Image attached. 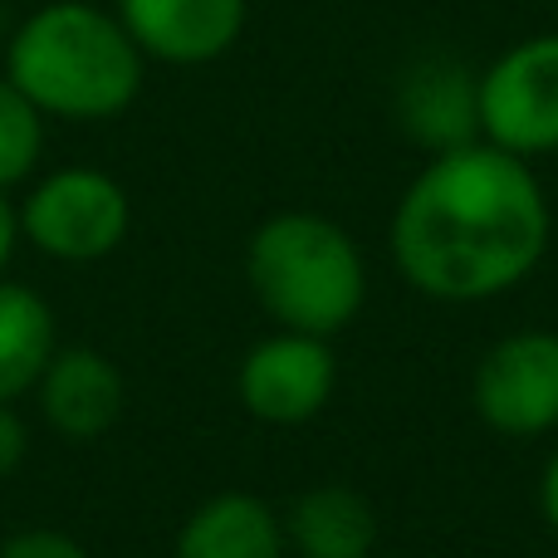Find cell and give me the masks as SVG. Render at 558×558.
Here are the masks:
<instances>
[{
  "instance_id": "1",
  "label": "cell",
  "mask_w": 558,
  "mask_h": 558,
  "mask_svg": "<svg viewBox=\"0 0 558 558\" xmlns=\"http://www.w3.org/2000/svg\"><path fill=\"white\" fill-rule=\"evenodd\" d=\"M392 265L416 294L485 304L539 270L549 196L524 157L490 143L426 157L387 221Z\"/></svg>"
},
{
  "instance_id": "2",
  "label": "cell",
  "mask_w": 558,
  "mask_h": 558,
  "mask_svg": "<svg viewBox=\"0 0 558 558\" xmlns=\"http://www.w3.org/2000/svg\"><path fill=\"white\" fill-rule=\"evenodd\" d=\"M5 78L45 118L108 123L137 104L147 54L113 10L94 0H49L10 29Z\"/></svg>"
},
{
  "instance_id": "3",
  "label": "cell",
  "mask_w": 558,
  "mask_h": 558,
  "mask_svg": "<svg viewBox=\"0 0 558 558\" xmlns=\"http://www.w3.org/2000/svg\"><path fill=\"white\" fill-rule=\"evenodd\" d=\"M245 279L275 328L333 338L367 304V260L338 221L275 211L245 241Z\"/></svg>"
},
{
  "instance_id": "4",
  "label": "cell",
  "mask_w": 558,
  "mask_h": 558,
  "mask_svg": "<svg viewBox=\"0 0 558 558\" xmlns=\"http://www.w3.org/2000/svg\"><path fill=\"white\" fill-rule=\"evenodd\" d=\"M20 241H29L45 260L94 265L108 260L133 231V202L123 182L104 167H59L29 182L15 206Z\"/></svg>"
},
{
  "instance_id": "5",
  "label": "cell",
  "mask_w": 558,
  "mask_h": 558,
  "mask_svg": "<svg viewBox=\"0 0 558 558\" xmlns=\"http://www.w3.org/2000/svg\"><path fill=\"white\" fill-rule=\"evenodd\" d=\"M481 143L524 162L558 153V29L520 39L481 69Z\"/></svg>"
},
{
  "instance_id": "6",
  "label": "cell",
  "mask_w": 558,
  "mask_h": 558,
  "mask_svg": "<svg viewBox=\"0 0 558 558\" xmlns=\"http://www.w3.org/2000/svg\"><path fill=\"white\" fill-rule=\"evenodd\" d=\"M471 407L495 436H510V441L558 432L554 328H514L495 338L471 373Z\"/></svg>"
},
{
  "instance_id": "7",
  "label": "cell",
  "mask_w": 558,
  "mask_h": 558,
  "mask_svg": "<svg viewBox=\"0 0 558 558\" xmlns=\"http://www.w3.org/2000/svg\"><path fill=\"white\" fill-rule=\"evenodd\" d=\"M338 357L333 338L275 328L235 367V397L265 426H304L333 402Z\"/></svg>"
},
{
  "instance_id": "8",
  "label": "cell",
  "mask_w": 558,
  "mask_h": 558,
  "mask_svg": "<svg viewBox=\"0 0 558 558\" xmlns=\"http://www.w3.org/2000/svg\"><path fill=\"white\" fill-rule=\"evenodd\" d=\"M397 128L426 157L481 143V69L456 54H426L402 69L392 94Z\"/></svg>"
},
{
  "instance_id": "9",
  "label": "cell",
  "mask_w": 558,
  "mask_h": 558,
  "mask_svg": "<svg viewBox=\"0 0 558 558\" xmlns=\"http://www.w3.org/2000/svg\"><path fill=\"white\" fill-rule=\"evenodd\" d=\"M113 15L147 59L196 69L235 49L251 0H113Z\"/></svg>"
},
{
  "instance_id": "10",
  "label": "cell",
  "mask_w": 558,
  "mask_h": 558,
  "mask_svg": "<svg viewBox=\"0 0 558 558\" xmlns=\"http://www.w3.org/2000/svg\"><path fill=\"white\" fill-rule=\"evenodd\" d=\"M29 397L39 402V416H45V426L54 436H64V441H98L123 416L128 387L113 357L74 343V348H54V357L45 363Z\"/></svg>"
},
{
  "instance_id": "11",
  "label": "cell",
  "mask_w": 558,
  "mask_h": 558,
  "mask_svg": "<svg viewBox=\"0 0 558 558\" xmlns=\"http://www.w3.org/2000/svg\"><path fill=\"white\" fill-rule=\"evenodd\" d=\"M172 558H289L284 514L251 490H221L182 520Z\"/></svg>"
},
{
  "instance_id": "12",
  "label": "cell",
  "mask_w": 558,
  "mask_h": 558,
  "mask_svg": "<svg viewBox=\"0 0 558 558\" xmlns=\"http://www.w3.org/2000/svg\"><path fill=\"white\" fill-rule=\"evenodd\" d=\"M284 539L299 558H373L377 510L363 490L343 481L308 485L284 514Z\"/></svg>"
},
{
  "instance_id": "13",
  "label": "cell",
  "mask_w": 558,
  "mask_h": 558,
  "mask_svg": "<svg viewBox=\"0 0 558 558\" xmlns=\"http://www.w3.org/2000/svg\"><path fill=\"white\" fill-rule=\"evenodd\" d=\"M59 348V324L45 294L0 275V407L35 392L45 363Z\"/></svg>"
},
{
  "instance_id": "14",
  "label": "cell",
  "mask_w": 558,
  "mask_h": 558,
  "mask_svg": "<svg viewBox=\"0 0 558 558\" xmlns=\"http://www.w3.org/2000/svg\"><path fill=\"white\" fill-rule=\"evenodd\" d=\"M45 123L49 118L0 74V192L35 182L45 157Z\"/></svg>"
},
{
  "instance_id": "15",
  "label": "cell",
  "mask_w": 558,
  "mask_h": 558,
  "mask_svg": "<svg viewBox=\"0 0 558 558\" xmlns=\"http://www.w3.org/2000/svg\"><path fill=\"white\" fill-rule=\"evenodd\" d=\"M0 558H88V549L64 530H20L0 544Z\"/></svg>"
},
{
  "instance_id": "16",
  "label": "cell",
  "mask_w": 558,
  "mask_h": 558,
  "mask_svg": "<svg viewBox=\"0 0 558 558\" xmlns=\"http://www.w3.org/2000/svg\"><path fill=\"white\" fill-rule=\"evenodd\" d=\"M29 456V426L25 416L15 412V407H0V485L10 481V475L25 465Z\"/></svg>"
},
{
  "instance_id": "17",
  "label": "cell",
  "mask_w": 558,
  "mask_h": 558,
  "mask_svg": "<svg viewBox=\"0 0 558 558\" xmlns=\"http://www.w3.org/2000/svg\"><path fill=\"white\" fill-rule=\"evenodd\" d=\"M539 514H544V524L558 534V446H554L549 461H544V475H539Z\"/></svg>"
},
{
  "instance_id": "18",
  "label": "cell",
  "mask_w": 558,
  "mask_h": 558,
  "mask_svg": "<svg viewBox=\"0 0 558 558\" xmlns=\"http://www.w3.org/2000/svg\"><path fill=\"white\" fill-rule=\"evenodd\" d=\"M20 245V221H15V202H10V192H0V275H5L10 255H15Z\"/></svg>"
}]
</instances>
